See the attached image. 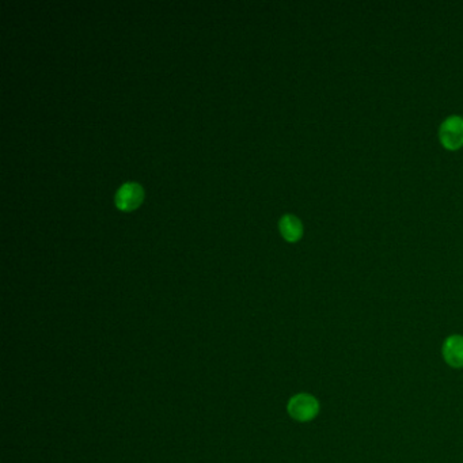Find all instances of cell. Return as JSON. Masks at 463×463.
<instances>
[{
    "instance_id": "1",
    "label": "cell",
    "mask_w": 463,
    "mask_h": 463,
    "mask_svg": "<svg viewBox=\"0 0 463 463\" xmlns=\"http://www.w3.org/2000/svg\"><path fill=\"white\" fill-rule=\"evenodd\" d=\"M439 139L445 149L457 151L463 147V118L450 116L440 124Z\"/></svg>"
},
{
    "instance_id": "2",
    "label": "cell",
    "mask_w": 463,
    "mask_h": 463,
    "mask_svg": "<svg viewBox=\"0 0 463 463\" xmlns=\"http://www.w3.org/2000/svg\"><path fill=\"white\" fill-rule=\"evenodd\" d=\"M288 414L297 420V421H310L313 420L315 416L319 412V404L315 400L313 395L310 394H297L295 397H292L288 402Z\"/></svg>"
},
{
    "instance_id": "3",
    "label": "cell",
    "mask_w": 463,
    "mask_h": 463,
    "mask_svg": "<svg viewBox=\"0 0 463 463\" xmlns=\"http://www.w3.org/2000/svg\"><path fill=\"white\" fill-rule=\"evenodd\" d=\"M144 196L143 187L136 183H127L116 193V204L121 211H132L142 203Z\"/></svg>"
},
{
    "instance_id": "4",
    "label": "cell",
    "mask_w": 463,
    "mask_h": 463,
    "mask_svg": "<svg viewBox=\"0 0 463 463\" xmlns=\"http://www.w3.org/2000/svg\"><path fill=\"white\" fill-rule=\"evenodd\" d=\"M445 362L457 369L463 367V337L451 335L445 340L443 347Z\"/></svg>"
},
{
    "instance_id": "5",
    "label": "cell",
    "mask_w": 463,
    "mask_h": 463,
    "mask_svg": "<svg viewBox=\"0 0 463 463\" xmlns=\"http://www.w3.org/2000/svg\"><path fill=\"white\" fill-rule=\"evenodd\" d=\"M278 228L285 241L297 242L303 235V224L294 215H284L278 222Z\"/></svg>"
}]
</instances>
